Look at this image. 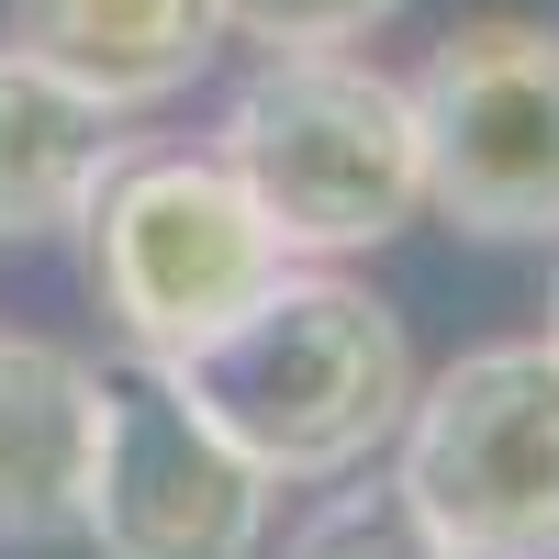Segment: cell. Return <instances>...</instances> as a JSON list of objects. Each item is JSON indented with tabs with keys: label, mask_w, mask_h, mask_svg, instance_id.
<instances>
[{
	"label": "cell",
	"mask_w": 559,
	"mask_h": 559,
	"mask_svg": "<svg viewBox=\"0 0 559 559\" xmlns=\"http://www.w3.org/2000/svg\"><path fill=\"white\" fill-rule=\"evenodd\" d=\"M280 481L202 414L168 358H90V471L79 548L90 559H269Z\"/></svg>",
	"instance_id": "obj_4"
},
{
	"label": "cell",
	"mask_w": 559,
	"mask_h": 559,
	"mask_svg": "<svg viewBox=\"0 0 559 559\" xmlns=\"http://www.w3.org/2000/svg\"><path fill=\"white\" fill-rule=\"evenodd\" d=\"M537 336H548V347H559V269H548V324H537Z\"/></svg>",
	"instance_id": "obj_12"
},
{
	"label": "cell",
	"mask_w": 559,
	"mask_h": 559,
	"mask_svg": "<svg viewBox=\"0 0 559 559\" xmlns=\"http://www.w3.org/2000/svg\"><path fill=\"white\" fill-rule=\"evenodd\" d=\"M112 157H123V123L102 102H79L68 79H45L34 57L0 45V247L68 236Z\"/></svg>",
	"instance_id": "obj_9"
},
{
	"label": "cell",
	"mask_w": 559,
	"mask_h": 559,
	"mask_svg": "<svg viewBox=\"0 0 559 559\" xmlns=\"http://www.w3.org/2000/svg\"><path fill=\"white\" fill-rule=\"evenodd\" d=\"M403 12L414 0H224V34L258 45V57H280V45H369Z\"/></svg>",
	"instance_id": "obj_11"
},
{
	"label": "cell",
	"mask_w": 559,
	"mask_h": 559,
	"mask_svg": "<svg viewBox=\"0 0 559 559\" xmlns=\"http://www.w3.org/2000/svg\"><path fill=\"white\" fill-rule=\"evenodd\" d=\"M426 213L481 247H559V23L481 12L414 68Z\"/></svg>",
	"instance_id": "obj_6"
},
{
	"label": "cell",
	"mask_w": 559,
	"mask_h": 559,
	"mask_svg": "<svg viewBox=\"0 0 559 559\" xmlns=\"http://www.w3.org/2000/svg\"><path fill=\"white\" fill-rule=\"evenodd\" d=\"M168 369L202 392V414L280 492H324V481L369 471V459H392L403 403L426 381L403 313L358 269H313V258H292L224 336H202Z\"/></svg>",
	"instance_id": "obj_1"
},
{
	"label": "cell",
	"mask_w": 559,
	"mask_h": 559,
	"mask_svg": "<svg viewBox=\"0 0 559 559\" xmlns=\"http://www.w3.org/2000/svg\"><path fill=\"white\" fill-rule=\"evenodd\" d=\"M213 157L247 179L280 258L347 269L426 224V134L414 79H392L358 45H280L213 112Z\"/></svg>",
	"instance_id": "obj_2"
},
{
	"label": "cell",
	"mask_w": 559,
	"mask_h": 559,
	"mask_svg": "<svg viewBox=\"0 0 559 559\" xmlns=\"http://www.w3.org/2000/svg\"><path fill=\"white\" fill-rule=\"evenodd\" d=\"M68 236H79L90 302L112 313L134 358H191L292 269L247 179L213 157V134L202 146H123Z\"/></svg>",
	"instance_id": "obj_3"
},
{
	"label": "cell",
	"mask_w": 559,
	"mask_h": 559,
	"mask_svg": "<svg viewBox=\"0 0 559 559\" xmlns=\"http://www.w3.org/2000/svg\"><path fill=\"white\" fill-rule=\"evenodd\" d=\"M79 471H90V358L0 324V548L79 537Z\"/></svg>",
	"instance_id": "obj_8"
},
{
	"label": "cell",
	"mask_w": 559,
	"mask_h": 559,
	"mask_svg": "<svg viewBox=\"0 0 559 559\" xmlns=\"http://www.w3.org/2000/svg\"><path fill=\"white\" fill-rule=\"evenodd\" d=\"M0 45L134 123L179 102L236 34H224V0H0Z\"/></svg>",
	"instance_id": "obj_7"
},
{
	"label": "cell",
	"mask_w": 559,
	"mask_h": 559,
	"mask_svg": "<svg viewBox=\"0 0 559 559\" xmlns=\"http://www.w3.org/2000/svg\"><path fill=\"white\" fill-rule=\"evenodd\" d=\"M269 559H459V548L437 537V515H426V503H414V492L381 471V459H369V471L324 481L302 515L269 537Z\"/></svg>",
	"instance_id": "obj_10"
},
{
	"label": "cell",
	"mask_w": 559,
	"mask_h": 559,
	"mask_svg": "<svg viewBox=\"0 0 559 559\" xmlns=\"http://www.w3.org/2000/svg\"><path fill=\"white\" fill-rule=\"evenodd\" d=\"M381 471L459 559H559V347L503 336L426 369Z\"/></svg>",
	"instance_id": "obj_5"
}]
</instances>
